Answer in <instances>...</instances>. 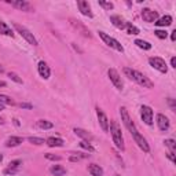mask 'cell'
<instances>
[{"instance_id": "cell-1", "label": "cell", "mask_w": 176, "mask_h": 176, "mask_svg": "<svg viewBox=\"0 0 176 176\" xmlns=\"http://www.w3.org/2000/svg\"><path fill=\"white\" fill-rule=\"evenodd\" d=\"M123 72H124V74L128 76V79L136 81L138 84L143 85L144 88H153L154 87V84H153L151 81L149 80L146 76H143L140 72H138V70H133V69H131V68H124L123 69Z\"/></svg>"}, {"instance_id": "cell-2", "label": "cell", "mask_w": 176, "mask_h": 176, "mask_svg": "<svg viewBox=\"0 0 176 176\" xmlns=\"http://www.w3.org/2000/svg\"><path fill=\"white\" fill-rule=\"evenodd\" d=\"M127 127V129H128L129 132H131V135H132V138L135 139V142L138 143V146H139L142 150H143L144 153H149L150 151V146H149V143H147V140L143 138V135H140L139 133V131L136 129V127H135V124L132 123V121H129L128 124L125 125Z\"/></svg>"}, {"instance_id": "cell-3", "label": "cell", "mask_w": 176, "mask_h": 176, "mask_svg": "<svg viewBox=\"0 0 176 176\" xmlns=\"http://www.w3.org/2000/svg\"><path fill=\"white\" fill-rule=\"evenodd\" d=\"M110 132H112L113 142L116 144V147L120 149V150H124L125 146H124V139H123V133H121V128L118 127L116 121H110Z\"/></svg>"}, {"instance_id": "cell-4", "label": "cell", "mask_w": 176, "mask_h": 176, "mask_svg": "<svg viewBox=\"0 0 176 176\" xmlns=\"http://www.w3.org/2000/svg\"><path fill=\"white\" fill-rule=\"evenodd\" d=\"M98 33H99V37L105 41V43L107 44L109 47L114 48V50H116V51H118V52H123V51H124V47L121 45V43H120L118 40L113 39L112 36H109L107 33H105V32H98Z\"/></svg>"}, {"instance_id": "cell-5", "label": "cell", "mask_w": 176, "mask_h": 176, "mask_svg": "<svg viewBox=\"0 0 176 176\" xmlns=\"http://www.w3.org/2000/svg\"><path fill=\"white\" fill-rule=\"evenodd\" d=\"M14 28L17 29V32L19 33L21 36L24 37V39L28 41L29 44H32V45H37V40L35 39V36H33V33L30 32V30H28L25 26H22V25H19V24H14Z\"/></svg>"}, {"instance_id": "cell-6", "label": "cell", "mask_w": 176, "mask_h": 176, "mask_svg": "<svg viewBox=\"0 0 176 176\" xmlns=\"http://www.w3.org/2000/svg\"><path fill=\"white\" fill-rule=\"evenodd\" d=\"M149 63H150V66H153V68L157 69V70L161 73L168 72V66H167V63H165V61L162 59V58L151 56V58H149Z\"/></svg>"}, {"instance_id": "cell-7", "label": "cell", "mask_w": 176, "mask_h": 176, "mask_svg": "<svg viewBox=\"0 0 176 176\" xmlns=\"http://www.w3.org/2000/svg\"><path fill=\"white\" fill-rule=\"evenodd\" d=\"M107 74H109L110 81L114 84V87L121 91V89H123V81H121V77H120V74H118V72H117L116 69L112 68V69H109L107 70Z\"/></svg>"}, {"instance_id": "cell-8", "label": "cell", "mask_w": 176, "mask_h": 176, "mask_svg": "<svg viewBox=\"0 0 176 176\" xmlns=\"http://www.w3.org/2000/svg\"><path fill=\"white\" fill-rule=\"evenodd\" d=\"M140 117H142V120H143L147 125H151L153 124V110H151V107L143 105V106L140 107Z\"/></svg>"}, {"instance_id": "cell-9", "label": "cell", "mask_w": 176, "mask_h": 176, "mask_svg": "<svg viewBox=\"0 0 176 176\" xmlns=\"http://www.w3.org/2000/svg\"><path fill=\"white\" fill-rule=\"evenodd\" d=\"M142 18H143L144 22H156L158 19V12L153 11L150 8H143L142 11Z\"/></svg>"}, {"instance_id": "cell-10", "label": "cell", "mask_w": 176, "mask_h": 176, "mask_svg": "<svg viewBox=\"0 0 176 176\" xmlns=\"http://www.w3.org/2000/svg\"><path fill=\"white\" fill-rule=\"evenodd\" d=\"M8 4H11V6H14V7L19 8V10H22V11H32V6H30V3H28V1H25V0H7Z\"/></svg>"}, {"instance_id": "cell-11", "label": "cell", "mask_w": 176, "mask_h": 176, "mask_svg": "<svg viewBox=\"0 0 176 176\" xmlns=\"http://www.w3.org/2000/svg\"><path fill=\"white\" fill-rule=\"evenodd\" d=\"M96 114H98V120H99V124H100V128L103 129L105 132L109 131V120L106 114L103 113V110H100L99 107L96 109Z\"/></svg>"}, {"instance_id": "cell-12", "label": "cell", "mask_w": 176, "mask_h": 176, "mask_svg": "<svg viewBox=\"0 0 176 176\" xmlns=\"http://www.w3.org/2000/svg\"><path fill=\"white\" fill-rule=\"evenodd\" d=\"M77 6H79V10L81 11L83 15L88 17V18H92V17H94V14L91 12V8H89L88 1H85V0H79V1H77Z\"/></svg>"}, {"instance_id": "cell-13", "label": "cell", "mask_w": 176, "mask_h": 176, "mask_svg": "<svg viewBox=\"0 0 176 176\" xmlns=\"http://www.w3.org/2000/svg\"><path fill=\"white\" fill-rule=\"evenodd\" d=\"M157 125H158V128L161 129V131H168L169 129V120L168 117H165L164 114H157Z\"/></svg>"}, {"instance_id": "cell-14", "label": "cell", "mask_w": 176, "mask_h": 176, "mask_svg": "<svg viewBox=\"0 0 176 176\" xmlns=\"http://www.w3.org/2000/svg\"><path fill=\"white\" fill-rule=\"evenodd\" d=\"M72 21V25L74 26V28L79 30V32L83 35L84 37H88V39H91V33H89V30H88L87 28H85L84 25L81 24V22H79V21H76V19H70Z\"/></svg>"}, {"instance_id": "cell-15", "label": "cell", "mask_w": 176, "mask_h": 176, "mask_svg": "<svg viewBox=\"0 0 176 176\" xmlns=\"http://www.w3.org/2000/svg\"><path fill=\"white\" fill-rule=\"evenodd\" d=\"M110 22H112L114 26H116L117 29H120V30H123V29H125V26H127V22H125L121 17L118 15H112L110 17Z\"/></svg>"}, {"instance_id": "cell-16", "label": "cell", "mask_w": 176, "mask_h": 176, "mask_svg": "<svg viewBox=\"0 0 176 176\" xmlns=\"http://www.w3.org/2000/svg\"><path fill=\"white\" fill-rule=\"evenodd\" d=\"M39 74H40L43 79H50V74H51V72H50V68L47 66V63L44 62V61H41V62H39Z\"/></svg>"}, {"instance_id": "cell-17", "label": "cell", "mask_w": 176, "mask_h": 176, "mask_svg": "<svg viewBox=\"0 0 176 176\" xmlns=\"http://www.w3.org/2000/svg\"><path fill=\"white\" fill-rule=\"evenodd\" d=\"M45 143H47L50 147H62V146H63V140L61 139V138H54V136H51V138H48V139L45 140Z\"/></svg>"}, {"instance_id": "cell-18", "label": "cell", "mask_w": 176, "mask_h": 176, "mask_svg": "<svg viewBox=\"0 0 176 176\" xmlns=\"http://www.w3.org/2000/svg\"><path fill=\"white\" fill-rule=\"evenodd\" d=\"M22 142H24V139L19 138V136H11V138H8V139H7L6 146H7V147H15V146L21 144Z\"/></svg>"}, {"instance_id": "cell-19", "label": "cell", "mask_w": 176, "mask_h": 176, "mask_svg": "<svg viewBox=\"0 0 176 176\" xmlns=\"http://www.w3.org/2000/svg\"><path fill=\"white\" fill-rule=\"evenodd\" d=\"M88 172L91 173L92 176H102L103 175V169L100 168L99 165L91 164V165H88Z\"/></svg>"}, {"instance_id": "cell-20", "label": "cell", "mask_w": 176, "mask_h": 176, "mask_svg": "<svg viewBox=\"0 0 176 176\" xmlns=\"http://www.w3.org/2000/svg\"><path fill=\"white\" fill-rule=\"evenodd\" d=\"M50 172L54 176H63L66 173V169L62 165H52L51 168H50Z\"/></svg>"}, {"instance_id": "cell-21", "label": "cell", "mask_w": 176, "mask_h": 176, "mask_svg": "<svg viewBox=\"0 0 176 176\" xmlns=\"http://www.w3.org/2000/svg\"><path fill=\"white\" fill-rule=\"evenodd\" d=\"M74 133H76L77 136H80V138H83L84 140H92L94 139V136L89 133V132H87L85 129H81V128H74Z\"/></svg>"}, {"instance_id": "cell-22", "label": "cell", "mask_w": 176, "mask_h": 176, "mask_svg": "<svg viewBox=\"0 0 176 176\" xmlns=\"http://www.w3.org/2000/svg\"><path fill=\"white\" fill-rule=\"evenodd\" d=\"M154 24H156L157 26H169V25L172 24V17L171 15H164L162 18L157 19Z\"/></svg>"}, {"instance_id": "cell-23", "label": "cell", "mask_w": 176, "mask_h": 176, "mask_svg": "<svg viewBox=\"0 0 176 176\" xmlns=\"http://www.w3.org/2000/svg\"><path fill=\"white\" fill-rule=\"evenodd\" d=\"M0 33H1V35H4V36H10V37L14 36L12 30L8 28V25L6 24V22H3V21H0Z\"/></svg>"}, {"instance_id": "cell-24", "label": "cell", "mask_w": 176, "mask_h": 176, "mask_svg": "<svg viewBox=\"0 0 176 176\" xmlns=\"http://www.w3.org/2000/svg\"><path fill=\"white\" fill-rule=\"evenodd\" d=\"M37 125H39L41 129H51L52 127H54V124H52L51 121H47V120H39L37 121Z\"/></svg>"}, {"instance_id": "cell-25", "label": "cell", "mask_w": 176, "mask_h": 176, "mask_svg": "<svg viewBox=\"0 0 176 176\" xmlns=\"http://www.w3.org/2000/svg\"><path fill=\"white\" fill-rule=\"evenodd\" d=\"M164 143H165V146L169 149V153H173V154H175V151H176V143H175V140H173V139H167Z\"/></svg>"}, {"instance_id": "cell-26", "label": "cell", "mask_w": 176, "mask_h": 176, "mask_svg": "<svg viewBox=\"0 0 176 176\" xmlns=\"http://www.w3.org/2000/svg\"><path fill=\"white\" fill-rule=\"evenodd\" d=\"M88 154H81V153H77V154H72V156L69 157V161H72V162H76V161H80L83 158H87Z\"/></svg>"}, {"instance_id": "cell-27", "label": "cell", "mask_w": 176, "mask_h": 176, "mask_svg": "<svg viewBox=\"0 0 176 176\" xmlns=\"http://www.w3.org/2000/svg\"><path fill=\"white\" fill-rule=\"evenodd\" d=\"M135 44L138 45L139 48H143V50H150L151 48V44L150 43H147V41H144V40H135Z\"/></svg>"}, {"instance_id": "cell-28", "label": "cell", "mask_w": 176, "mask_h": 176, "mask_svg": "<svg viewBox=\"0 0 176 176\" xmlns=\"http://www.w3.org/2000/svg\"><path fill=\"white\" fill-rule=\"evenodd\" d=\"M127 30H128V33L129 35H139V29L136 28L135 25H132L131 22H127Z\"/></svg>"}, {"instance_id": "cell-29", "label": "cell", "mask_w": 176, "mask_h": 176, "mask_svg": "<svg viewBox=\"0 0 176 176\" xmlns=\"http://www.w3.org/2000/svg\"><path fill=\"white\" fill-rule=\"evenodd\" d=\"M0 103L3 105H14V100L7 95H0Z\"/></svg>"}, {"instance_id": "cell-30", "label": "cell", "mask_w": 176, "mask_h": 176, "mask_svg": "<svg viewBox=\"0 0 176 176\" xmlns=\"http://www.w3.org/2000/svg\"><path fill=\"white\" fill-rule=\"evenodd\" d=\"M28 140L33 144H44V139H41V138H36V136H30V138H28Z\"/></svg>"}, {"instance_id": "cell-31", "label": "cell", "mask_w": 176, "mask_h": 176, "mask_svg": "<svg viewBox=\"0 0 176 176\" xmlns=\"http://www.w3.org/2000/svg\"><path fill=\"white\" fill-rule=\"evenodd\" d=\"M80 146H81L83 149H85V150H88V151H91V153L95 151V149L92 147V146L88 143V142H85V140H81V142H80Z\"/></svg>"}, {"instance_id": "cell-32", "label": "cell", "mask_w": 176, "mask_h": 176, "mask_svg": "<svg viewBox=\"0 0 176 176\" xmlns=\"http://www.w3.org/2000/svg\"><path fill=\"white\" fill-rule=\"evenodd\" d=\"M154 35H156L158 39H167V36H168V32H167V30H161V29H158V30H156V32H154Z\"/></svg>"}, {"instance_id": "cell-33", "label": "cell", "mask_w": 176, "mask_h": 176, "mask_svg": "<svg viewBox=\"0 0 176 176\" xmlns=\"http://www.w3.org/2000/svg\"><path fill=\"white\" fill-rule=\"evenodd\" d=\"M19 165H22V161H21V160H15V161H11V162L8 164V168L18 169V168H19Z\"/></svg>"}, {"instance_id": "cell-34", "label": "cell", "mask_w": 176, "mask_h": 176, "mask_svg": "<svg viewBox=\"0 0 176 176\" xmlns=\"http://www.w3.org/2000/svg\"><path fill=\"white\" fill-rule=\"evenodd\" d=\"M99 6L106 8V10H113V7H114L113 3H110V1H99Z\"/></svg>"}, {"instance_id": "cell-35", "label": "cell", "mask_w": 176, "mask_h": 176, "mask_svg": "<svg viewBox=\"0 0 176 176\" xmlns=\"http://www.w3.org/2000/svg\"><path fill=\"white\" fill-rule=\"evenodd\" d=\"M8 77H11V80H14L15 83H18V84H22V79H19L18 74H15V73L10 72V73H8Z\"/></svg>"}, {"instance_id": "cell-36", "label": "cell", "mask_w": 176, "mask_h": 176, "mask_svg": "<svg viewBox=\"0 0 176 176\" xmlns=\"http://www.w3.org/2000/svg\"><path fill=\"white\" fill-rule=\"evenodd\" d=\"M45 158H47V160H51V161H59V160H61L59 156H55V154H50V153H47V154H45Z\"/></svg>"}, {"instance_id": "cell-37", "label": "cell", "mask_w": 176, "mask_h": 176, "mask_svg": "<svg viewBox=\"0 0 176 176\" xmlns=\"http://www.w3.org/2000/svg\"><path fill=\"white\" fill-rule=\"evenodd\" d=\"M168 103H169V106H171V109H172V112H175V110H176L175 99H172V98H169V99H168Z\"/></svg>"}, {"instance_id": "cell-38", "label": "cell", "mask_w": 176, "mask_h": 176, "mask_svg": "<svg viewBox=\"0 0 176 176\" xmlns=\"http://www.w3.org/2000/svg\"><path fill=\"white\" fill-rule=\"evenodd\" d=\"M18 172V169H11V168H7V169H4V173L6 175H14V173Z\"/></svg>"}, {"instance_id": "cell-39", "label": "cell", "mask_w": 176, "mask_h": 176, "mask_svg": "<svg viewBox=\"0 0 176 176\" xmlns=\"http://www.w3.org/2000/svg\"><path fill=\"white\" fill-rule=\"evenodd\" d=\"M167 156H168V158L172 161V162H176V158H175V154H173V153H168Z\"/></svg>"}, {"instance_id": "cell-40", "label": "cell", "mask_w": 176, "mask_h": 176, "mask_svg": "<svg viewBox=\"0 0 176 176\" xmlns=\"http://www.w3.org/2000/svg\"><path fill=\"white\" fill-rule=\"evenodd\" d=\"M21 107H22V109H32V105H29V103H21Z\"/></svg>"}, {"instance_id": "cell-41", "label": "cell", "mask_w": 176, "mask_h": 176, "mask_svg": "<svg viewBox=\"0 0 176 176\" xmlns=\"http://www.w3.org/2000/svg\"><path fill=\"white\" fill-rule=\"evenodd\" d=\"M171 66H172V68H176V58L175 56H172V59H171Z\"/></svg>"}, {"instance_id": "cell-42", "label": "cell", "mask_w": 176, "mask_h": 176, "mask_svg": "<svg viewBox=\"0 0 176 176\" xmlns=\"http://www.w3.org/2000/svg\"><path fill=\"white\" fill-rule=\"evenodd\" d=\"M171 40H172V41L176 40V30H173V32L171 33Z\"/></svg>"}, {"instance_id": "cell-43", "label": "cell", "mask_w": 176, "mask_h": 176, "mask_svg": "<svg viewBox=\"0 0 176 176\" xmlns=\"http://www.w3.org/2000/svg\"><path fill=\"white\" fill-rule=\"evenodd\" d=\"M0 87H6V83H4V81H0Z\"/></svg>"}, {"instance_id": "cell-44", "label": "cell", "mask_w": 176, "mask_h": 176, "mask_svg": "<svg viewBox=\"0 0 176 176\" xmlns=\"http://www.w3.org/2000/svg\"><path fill=\"white\" fill-rule=\"evenodd\" d=\"M3 109H4V105H3V103H0V110H3Z\"/></svg>"}, {"instance_id": "cell-45", "label": "cell", "mask_w": 176, "mask_h": 176, "mask_svg": "<svg viewBox=\"0 0 176 176\" xmlns=\"http://www.w3.org/2000/svg\"><path fill=\"white\" fill-rule=\"evenodd\" d=\"M3 72H4V69L1 68V66H0V73H3Z\"/></svg>"}, {"instance_id": "cell-46", "label": "cell", "mask_w": 176, "mask_h": 176, "mask_svg": "<svg viewBox=\"0 0 176 176\" xmlns=\"http://www.w3.org/2000/svg\"><path fill=\"white\" fill-rule=\"evenodd\" d=\"M1 160H3V156H1V154H0V162H1Z\"/></svg>"}, {"instance_id": "cell-47", "label": "cell", "mask_w": 176, "mask_h": 176, "mask_svg": "<svg viewBox=\"0 0 176 176\" xmlns=\"http://www.w3.org/2000/svg\"><path fill=\"white\" fill-rule=\"evenodd\" d=\"M0 124H3V118H0Z\"/></svg>"}, {"instance_id": "cell-48", "label": "cell", "mask_w": 176, "mask_h": 176, "mask_svg": "<svg viewBox=\"0 0 176 176\" xmlns=\"http://www.w3.org/2000/svg\"><path fill=\"white\" fill-rule=\"evenodd\" d=\"M114 176H120V175H114Z\"/></svg>"}]
</instances>
